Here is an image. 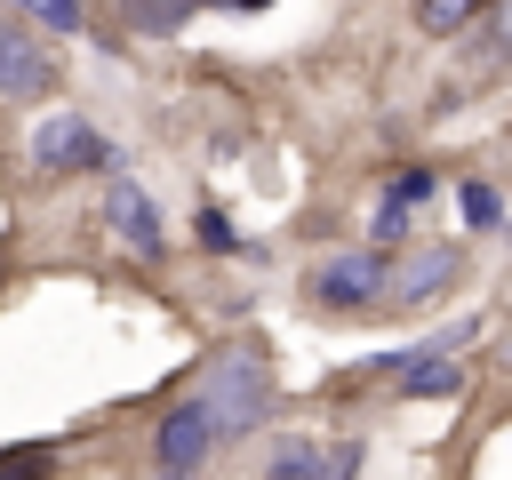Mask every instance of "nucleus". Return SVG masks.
Here are the masks:
<instances>
[{
    "mask_svg": "<svg viewBox=\"0 0 512 480\" xmlns=\"http://www.w3.org/2000/svg\"><path fill=\"white\" fill-rule=\"evenodd\" d=\"M200 400H208V416H216V440H248V432L264 424V408H272V368H264V352H256V344H224V352L208 360Z\"/></svg>",
    "mask_w": 512,
    "mask_h": 480,
    "instance_id": "obj_1",
    "label": "nucleus"
},
{
    "mask_svg": "<svg viewBox=\"0 0 512 480\" xmlns=\"http://www.w3.org/2000/svg\"><path fill=\"white\" fill-rule=\"evenodd\" d=\"M304 296L320 312H384V296H392V248H344V256L312 264Z\"/></svg>",
    "mask_w": 512,
    "mask_h": 480,
    "instance_id": "obj_2",
    "label": "nucleus"
},
{
    "mask_svg": "<svg viewBox=\"0 0 512 480\" xmlns=\"http://www.w3.org/2000/svg\"><path fill=\"white\" fill-rule=\"evenodd\" d=\"M32 168L40 176H112L120 168V152H112V136H96V120H80V112H40V128H32Z\"/></svg>",
    "mask_w": 512,
    "mask_h": 480,
    "instance_id": "obj_3",
    "label": "nucleus"
},
{
    "mask_svg": "<svg viewBox=\"0 0 512 480\" xmlns=\"http://www.w3.org/2000/svg\"><path fill=\"white\" fill-rule=\"evenodd\" d=\"M208 448H216V416H208V400L192 392V400H176V408L160 416V432H152V472H160V480H192V472L208 464Z\"/></svg>",
    "mask_w": 512,
    "mask_h": 480,
    "instance_id": "obj_4",
    "label": "nucleus"
},
{
    "mask_svg": "<svg viewBox=\"0 0 512 480\" xmlns=\"http://www.w3.org/2000/svg\"><path fill=\"white\" fill-rule=\"evenodd\" d=\"M48 88H56V56L40 48L32 24H8L0 16V104H32Z\"/></svg>",
    "mask_w": 512,
    "mask_h": 480,
    "instance_id": "obj_5",
    "label": "nucleus"
},
{
    "mask_svg": "<svg viewBox=\"0 0 512 480\" xmlns=\"http://www.w3.org/2000/svg\"><path fill=\"white\" fill-rule=\"evenodd\" d=\"M104 224H112L136 256H168V224H160L152 192H144L136 176H120V168H112V184H104Z\"/></svg>",
    "mask_w": 512,
    "mask_h": 480,
    "instance_id": "obj_6",
    "label": "nucleus"
},
{
    "mask_svg": "<svg viewBox=\"0 0 512 480\" xmlns=\"http://www.w3.org/2000/svg\"><path fill=\"white\" fill-rule=\"evenodd\" d=\"M432 192H440V176H432V168H400V176L384 184V200H376V248H392V240L408 232V216H416Z\"/></svg>",
    "mask_w": 512,
    "mask_h": 480,
    "instance_id": "obj_7",
    "label": "nucleus"
},
{
    "mask_svg": "<svg viewBox=\"0 0 512 480\" xmlns=\"http://www.w3.org/2000/svg\"><path fill=\"white\" fill-rule=\"evenodd\" d=\"M456 264H464L456 248H416L408 264H392V296H384V304H432V296L456 280Z\"/></svg>",
    "mask_w": 512,
    "mask_h": 480,
    "instance_id": "obj_8",
    "label": "nucleus"
},
{
    "mask_svg": "<svg viewBox=\"0 0 512 480\" xmlns=\"http://www.w3.org/2000/svg\"><path fill=\"white\" fill-rule=\"evenodd\" d=\"M200 8H208V0H128V24H136V32H152V40H176Z\"/></svg>",
    "mask_w": 512,
    "mask_h": 480,
    "instance_id": "obj_9",
    "label": "nucleus"
},
{
    "mask_svg": "<svg viewBox=\"0 0 512 480\" xmlns=\"http://www.w3.org/2000/svg\"><path fill=\"white\" fill-rule=\"evenodd\" d=\"M488 8H496V0H416V32H424V40H456V32H464L472 16H488Z\"/></svg>",
    "mask_w": 512,
    "mask_h": 480,
    "instance_id": "obj_10",
    "label": "nucleus"
},
{
    "mask_svg": "<svg viewBox=\"0 0 512 480\" xmlns=\"http://www.w3.org/2000/svg\"><path fill=\"white\" fill-rule=\"evenodd\" d=\"M400 368V392H424V400H448V392H464V368H448V360H392Z\"/></svg>",
    "mask_w": 512,
    "mask_h": 480,
    "instance_id": "obj_11",
    "label": "nucleus"
},
{
    "mask_svg": "<svg viewBox=\"0 0 512 480\" xmlns=\"http://www.w3.org/2000/svg\"><path fill=\"white\" fill-rule=\"evenodd\" d=\"M456 208H464V224H472V232H496V224H504V200H496V184H480V176H464V184H456Z\"/></svg>",
    "mask_w": 512,
    "mask_h": 480,
    "instance_id": "obj_12",
    "label": "nucleus"
},
{
    "mask_svg": "<svg viewBox=\"0 0 512 480\" xmlns=\"http://www.w3.org/2000/svg\"><path fill=\"white\" fill-rule=\"evenodd\" d=\"M264 472H272V480H320V472H328V456H320L312 440H280Z\"/></svg>",
    "mask_w": 512,
    "mask_h": 480,
    "instance_id": "obj_13",
    "label": "nucleus"
},
{
    "mask_svg": "<svg viewBox=\"0 0 512 480\" xmlns=\"http://www.w3.org/2000/svg\"><path fill=\"white\" fill-rule=\"evenodd\" d=\"M16 8H24L32 24H48V32H80V24H88L80 0H16Z\"/></svg>",
    "mask_w": 512,
    "mask_h": 480,
    "instance_id": "obj_14",
    "label": "nucleus"
},
{
    "mask_svg": "<svg viewBox=\"0 0 512 480\" xmlns=\"http://www.w3.org/2000/svg\"><path fill=\"white\" fill-rule=\"evenodd\" d=\"M0 480H48V448H32V440L0 448Z\"/></svg>",
    "mask_w": 512,
    "mask_h": 480,
    "instance_id": "obj_15",
    "label": "nucleus"
},
{
    "mask_svg": "<svg viewBox=\"0 0 512 480\" xmlns=\"http://www.w3.org/2000/svg\"><path fill=\"white\" fill-rule=\"evenodd\" d=\"M192 232H200V248H208V256H232V248H240V232H232V216H224V208H200V224H192Z\"/></svg>",
    "mask_w": 512,
    "mask_h": 480,
    "instance_id": "obj_16",
    "label": "nucleus"
},
{
    "mask_svg": "<svg viewBox=\"0 0 512 480\" xmlns=\"http://www.w3.org/2000/svg\"><path fill=\"white\" fill-rule=\"evenodd\" d=\"M488 48H496V64H512V0L488 8Z\"/></svg>",
    "mask_w": 512,
    "mask_h": 480,
    "instance_id": "obj_17",
    "label": "nucleus"
},
{
    "mask_svg": "<svg viewBox=\"0 0 512 480\" xmlns=\"http://www.w3.org/2000/svg\"><path fill=\"white\" fill-rule=\"evenodd\" d=\"M360 472V440H344V448H328V472L320 480H352Z\"/></svg>",
    "mask_w": 512,
    "mask_h": 480,
    "instance_id": "obj_18",
    "label": "nucleus"
},
{
    "mask_svg": "<svg viewBox=\"0 0 512 480\" xmlns=\"http://www.w3.org/2000/svg\"><path fill=\"white\" fill-rule=\"evenodd\" d=\"M208 8H240L248 16V8H272V0H208Z\"/></svg>",
    "mask_w": 512,
    "mask_h": 480,
    "instance_id": "obj_19",
    "label": "nucleus"
},
{
    "mask_svg": "<svg viewBox=\"0 0 512 480\" xmlns=\"http://www.w3.org/2000/svg\"><path fill=\"white\" fill-rule=\"evenodd\" d=\"M496 368H504V376H512V336H504V344H496Z\"/></svg>",
    "mask_w": 512,
    "mask_h": 480,
    "instance_id": "obj_20",
    "label": "nucleus"
}]
</instances>
